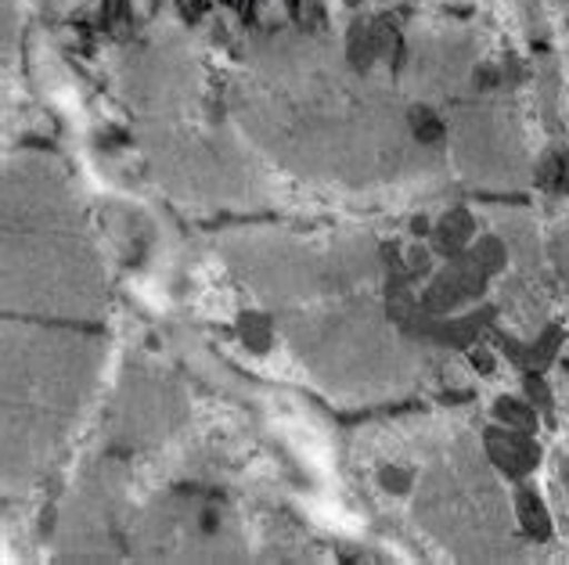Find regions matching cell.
Listing matches in <instances>:
<instances>
[{
	"mask_svg": "<svg viewBox=\"0 0 569 565\" xmlns=\"http://www.w3.org/2000/svg\"><path fill=\"white\" fill-rule=\"evenodd\" d=\"M231 109L274 162L328 184L426 176L443 155L411 138L408 109L382 83H368L347 65V54L310 33L252 43Z\"/></svg>",
	"mask_w": 569,
	"mask_h": 565,
	"instance_id": "1",
	"label": "cell"
},
{
	"mask_svg": "<svg viewBox=\"0 0 569 565\" xmlns=\"http://www.w3.org/2000/svg\"><path fill=\"white\" fill-rule=\"evenodd\" d=\"M512 94V87L469 91V101H461L455 112V162L476 188L519 191L533 181V162Z\"/></svg>",
	"mask_w": 569,
	"mask_h": 565,
	"instance_id": "2",
	"label": "cell"
},
{
	"mask_svg": "<svg viewBox=\"0 0 569 565\" xmlns=\"http://www.w3.org/2000/svg\"><path fill=\"white\" fill-rule=\"evenodd\" d=\"M483 37L472 26L432 22L415 26L403 51V72L418 101H451L472 87V72L483 62Z\"/></svg>",
	"mask_w": 569,
	"mask_h": 565,
	"instance_id": "3",
	"label": "cell"
},
{
	"mask_svg": "<svg viewBox=\"0 0 569 565\" xmlns=\"http://www.w3.org/2000/svg\"><path fill=\"white\" fill-rule=\"evenodd\" d=\"M493 271L472 252V245L466 252H458V256L447 260V266L429 281V289L422 295V310L429 314H451V310L466 306V303H479L487 295V285H490Z\"/></svg>",
	"mask_w": 569,
	"mask_h": 565,
	"instance_id": "4",
	"label": "cell"
},
{
	"mask_svg": "<svg viewBox=\"0 0 569 565\" xmlns=\"http://www.w3.org/2000/svg\"><path fill=\"white\" fill-rule=\"evenodd\" d=\"M483 451L490 465L508 480H527L541 465V443L533 440V433H519L501 422L483 428Z\"/></svg>",
	"mask_w": 569,
	"mask_h": 565,
	"instance_id": "5",
	"label": "cell"
},
{
	"mask_svg": "<svg viewBox=\"0 0 569 565\" xmlns=\"http://www.w3.org/2000/svg\"><path fill=\"white\" fill-rule=\"evenodd\" d=\"M393 22L382 19V14H357L347 29V40H342V54H347V65L361 77H371L379 62H386L393 54Z\"/></svg>",
	"mask_w": 569,
	"mask_h": 565,
	"instance_id": "6",
	"label": "cell"
},
{
	"mask_svg": "<svg viewBox=\"0 0 569 565\" xmlns=\"http://www.w3.org/2000/svg\"><path fill=\"white\" fill-rule=\"evenodd\" d=\"M493 342L501 346V353L512 361L519 371H545L556 364V356L562 350V342H566V332H562V324L556 321H548L541 332H537L533 339H516L512 332H501V329H493Z\"/></svg>",
	"mask_w": 569,
	"mask_h": 565,
	"instance_id": "7",
	"label": "cell"
},
{
	"mask_svg": "<svg viewBox=\"0 0 569 565\" xmlns=\"http://www.w3.org/2000/svg\"><path fill=\"white\" fill-rule=\"evenodd\" d=\"M476 216H472V210L469 205H451L437 224L429 228V245H432V252L437 256H443V260H451V256H458V252H466L472 242H476Z\"/></svg>",
	"mask_w": 569,
	"mask_h": 565,
	"instance_id": "8",
	"label": "cell"
},
{
	"mask_svg": "<svg viewBox=\"0 0 569 565\" xmlns=\"http://www.w3.org/2000/svg\"><path fill=\"white\" fill-rule=\"evenodd\" d=\"M537 109H541V123L548 127V133L562 138L566 133L562 77H559V62L551 54H541V62H537Z\"/></svg>",
	"mask_w": 569,
	"mask_h": 565,
	"instance_id": "9",
	"label": "cell"
},
{
	"mask_svg": "<svg viewBox=\"0 0 569 565\" xmlns=\"http://www.w3.org/2000/svg\"><path fill=\"white\" fill-rule=\"evenodd\" d=\"M512 504H516V518H519L522 533H527L533 544H548L551 541V515L545 508L541 494H537L530 483H519L512 494Z\"/></svg>",
	"mask_w": 569,
	"mask_h": 565,
	"instance_id": "10",
	"label": "cell"
},
{
	"mask_svg": "<svg viewBox=\"0 0 569 565\" xmlns=\"http://www.w3.org/2000/svg\"><path fill=\"white\" fill-rule=\"evenodd\" d=\"M408 130L411 138L429 148V152H443L447 141H451V127H447V119L429 105V101H415L408 109Z\"/></svg>",
	"mask_w": 569,
	"mask_h": 565,
	"instance_id": "11",
	"label": "cell"
},
{
	"mask_svg": "<svg viewBox=\"0 0 569 565\" xmlns=\"http://www.w3.org/2000/svg\"><path fill=\"white\" fill-rule=\"evenodd\" d=\"M493 418L508 428H519V433H537V425H541V411H537L530 400L498 396L493 400Z\"/></svg>",
	"mask_w": 569,
	"mask_h": 565,
	"instance_id": "12",
	"label": "cell"
},
{
	"mask_svg": "<svg viewBox=\"0 0 569 565\" xmlns=\"http://www.w3.org/2000/svg\"><path fill=\"white\" fill-rule=\"evenodd\" d=\"M238 335H242V342L252 350V353H267L274 346V324L271 317H263V314H246L238 317Z\"/></svg>",
	"mask_w": 569,
	"mask_h": 565,
	"instance_id": "13",
	"label": "cell"
},
{
	"mask_svg": "<svg viewBox=\"0 0 569 565\" xmlns=\"http://www.w3.org/2000/svg\"><path fill=\"white\" fill-rule=\"evenodd\" d=\"M522 393H527L530 404L541 411V418L548 425H556V396H551L541 371H522Z\"/></svg>",
	"mask_w": 569,
	"mask_h": 565,
	"instance_id": "14",
	"label": "cell"
},
{
	"mask_svg": "<svg viewBox=\"0 0 569 565\" xmlns=\"http://www.w3.org/2000/svg\"><path fill=\"white\" fill-rule=\"evenodd\" d=\"M533 184L545 191V195H559V144L545 148L533 162Z\"/></svg>",
	"mask_w": 569,
	"mask_h": 565,
	"instance_id": "15",
	"label": "cell"
},
{
	"mask_svg": "<svg viewBox=\"0 0 569 565\" xmlns=\"http://www.w3.org/2000/svg\"><path fill=\"white\" fill-rule=\"evenodd\" d=\"M548 256H551V263H556L559 281H562L566 292H569V224H559L556 231H551V238H548Z\"/></svg>",
	"mask_w": 569,
	"mask_h": 565,
	"instance_id": "16",
	"label": "cell"
},
{
	"mask_svg": "<svg viewBox=\"0 0 569 565\" xmlns=\"http://www.w3.org/2000/svg\"><path fill=\"white\" fill-rule=\"evenodd\" d=\"M519 14H522V26H527V37L533 43L548 37V19H545L541 0H519Z\"/></svg>",
	"mask_w": 569,
	"mask_h": 565,
	"instance_id": "17",
	"label": "cell"
},
{
	"mask_svg": "<svg viewBox=\"0 0 569 565\" xmlns=\"http://www.w3.org/2000/svg\"><path fill=\"white\" fill-rule=\"evenodd\" d=\"M415 483V472L411 468H403V465H386L379 468V486L386 490V494H408Z\"/></svg>",
	"mask_w": 569,
	"mask_h": 565,
	"instance_id": "18",
	"label": "cell"
},
{
	"mask_svg": "<svg viewBox=\"0 0 569 565\" xmlns=\"http://www.w3.org/2000/svg\"><path fill=\"white\" fill-rule=\"evenodd\" d=\"M403 266H408V274L418 281V278H426L432 274V245H418L411 242L408 249H403Z\"/></svg>",
	"mask_w": 569,
	"mask_h": 565,
	"instance_id": "19",
	"label": "cell"
},
{
	"mask_svg": "<svg viewBox=\"0 0 569 565\" xmlns=\"http://www.w3.org/2000/svg\"><path fill=\"white\" fill-rule=\"evenodd\" d=\"M469 361H472V367L479 371V375H493V353L483 346V342H476V346L469 350Z\"/></svg>",
	"mask_w": 569,
	"mask_h": 565,
	"instance_id": "20",
	"label": "cell"
},
{
	"mask_svg": "<svg viewBox=\"0 0 569 565\" xmlns=\"http://www.w3.org/2000/svg\"><path fill=\"white\" fill-rule=\"evenodd\" d=\"M559 195H569V141L559 144Z\"/></svg>",
	"mask_w": 569,
	"mask_h": 565,
	"instance_id": "21",
	"label": "cell"
},
{
	"mask_svg": "<svg viewBox=\"0 0 569 565\" xmlns=\"http://www.w3.org/2000/svg\"><path fill=\"white\" fill-rule=\"evenodd\" d=\"M562 480H566V486H569V457L562 454Z\"/></svg>",
	"mask_w": 569,
	"mask_h": 565,
	"instance_id": "22",
	"label": "cell"
},
{
	"mask_svg": "<svg viewBox=\"0 0 569 565\" xmlns=\"http://www.w3.org/2000/svg\"><path fill=\"white\" fill-rule=\"evenodd\" d=\"M556 8H559L562 14H569V0H556Z\"/></svg>",
	"mask_w": 569,
	"mask_h": 565,
	"instance_id": "23",
	"label": "cell"
},
{
	"mask_svg": "<svg viewBox=\"0 0 569 565\" xmlns=\"http://www.w3.org/2000/svg\"><path fill=\"white\" fill-rule=\"evenodd\" d=\"M562 396H566V404H569V382L562 379Z\"/></svg>",
	"mask_w": 569,
	"mask_h": 565,
	"instance_id": "24",
	"label": "cell"
}]
</instances>
